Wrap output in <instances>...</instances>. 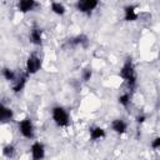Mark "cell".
I'll return each instance as SVG.
<instances>
[{"label": "cell", "instance_id": "cell-17", "mask_svg": "<svg viewBox=\"0 0 160 160\" xmlns=\"http://www.w3.org/2000/svg\"><path fill=\"white\" fill-rule=\"evenodd\" d=\"M2 154H4V156H5V158L12 159V158L15 156V154H16L15 146H14V145H11V144L5 145V146H4V149H2Z\"/></svg>", "mask_w": 160, "mask_h": 160}, {"label": "cell", "instance_id": "cell-22", "mask_svg": "<svg viewBox=\"0 0 160 160\" xmlns=\"http://www.w3.org/2000/svg\"><path fill=\"white\" fill-rule=\"evenodd\" d=\"M159 61H160V55H159Z\"/></svg>", "mask_w": 160, "mask_h": 160}, {"label": "cell", "instance_id": "cell-9", "mask_svg": "<svg viewBox=\"0 0 160 160\" xmlns=\"http://www.w3.org/2000/svg\"><path fill=\"white\" fill-rule=\"evenodd\" d=\"M111 130L115 134L121 135V134L126 132V130H128V122L124 119H120V118L119 119H114L111 121Z\"/></svg>", "mask_w": 160, "mask_h": 160}, {"label": "cell", "instance_id": "cell-4", "mask_svg": "<svg viewBox=\"0 0 160 160\" xmlns=\"http://www.w3.org/2000/svg\"><path fill=\"white\" fill-rule=\"evenodd\" d=\"M19 131L25 139H32L34 138V124L30 118H24L19 122Z\"/></svg>", "mask_w": 160, "mask_h": 160}, {"label": "cell", "instance_id": "cell-8", "mask_svg": "<svg viewBox=\"0 0 160 160\" xmlns=\"http://www.w3.org/2000/svg\"><path fill=\"white\" fill-rule=\"evenodd\" d=\"M29 76H30V75H29L26 71H25V74L18 75L16 80L12 82V91H14L15 94L22 91V89L25 88V85H26V82H28V78H29Z\"/></svg>", "mask_w": 160, "mask_h": 160}, {"label": "cell", "instance_id": "cell-18", "mask_svg": "<svg viewBox=\"0 0 160 160\" xmlns=\"http://www.w3.org/2000/svg\"><path fill=\"white\" fill-rule=\"evenodd\" d=\"M130 99H131L130 94H129V92H124V94H121V95L118 98V101H119V104L122 105L124 108H128V106L130 105Z\"/></svg>", "mask_w": 160, "mask_h": 160}, {"label": "cell", "instance_id": "cell-5", "mask_svg": "<svg viewBox=\"0 0 160 160\" xmlns=\"http://www.w3.org/2000/svg\"><path fill=\"white\" fill-rule=\"evenodd\" d=\"M99 5V0H78L75 6L76 10L82 14H90Z\"/></svg>", "mask_w": 160, "mask_h": 160}, {"label": "cell", "instance_id": "cell-14", "mask_svg": "<svg viewBox=\"0 0 160 160\" xmlns=\"http://www.w3.org/2000/svg\"><path fill=\"white\" fill-rule=\"evenodd\" d=\"M14 118V112L9 106L1 105V111H0V120L1 122H9L10 120H12Z\"/></svg>", "mask_w": 160, "mask_h": 160}, {"label": "cell", "instance_id": "cell-2", "mask_svg": "<svg viewBox=\"0 0 160 160\" xmlns=\"http://www.w3.org/2000/svg\"><path fill=\"white\" fill-rule=\"evenodd\" d=\"M51 118L59 128H66L70 124V115L68 110L60 105H56L51 109Z\"/></svg>", "mask_w": 160, "mask_h": 160}, {"label": "cell", "instance_id": "cell-7", "mask_svg": "<svg viewBox=\"0 0 160 160\" xmlns=\"http://www.w3.org/2000/svg\"><path fill=\"white\" fill-rule=\"evenodd\" d=\"M16 6L20 12L26 14V12L32 11L38 6V2H36V0H19Z\"/></svg>", "mask_w": 160, "mask_h": 160}, {"label": "cell", "instance_id": "cell-10", "mask_svg": "<svg viewBox=\"0 0 160 160\" xmlns=\"http://www.w3.org/2000/svg\"><path fill=\"white\" fill-rule=\"evenodd\" d=\"M138 8L135 5H126L124 8V20L125 21H135L138 20Z\"/></svg>", "mask_w": 160, "mask_h": 160}, {"label": "cell", "instance_id": "cell-6", "mask_svg": "<svg viewBox=\"0 0 160 160\" xmlns=\"http://www.w3.org/2000/svg\"><path fill=\"white\" fill-rule=\"evenodd\" d=\"M30 154L34 160H40L45 158V146L40 141H34L30 146Z\"/></svg>", "mask_w": 160, "mask_h": 160}, {"label": "cell", "instance_id": "cell-3", "mask_svg": "<svg viewBox=\"0 0 160 160\" xmlns=\"http://www.w3.org/2000/svg\"><path fill=\"white\" fill-rule=\"evenodd\" d=\"M41 65H42V60H41V56L38 55L36 52H31L28 59H26V62H25V71L29 74V75H35L40 69H41Z\"/></svg>", "mask_w": 160, "mask_h": 160}, {"label": "cell", "instance_id": "cell-1", "mask_svg": "<svg viewBox=\"0 0 160 160\" xmlns=\"http://www.w3.org/2000/svg\"><path fill=\"white\" fill-rule=\"evenodd\" d=\"M120 78L128 84L129 89H134L136 85V80H138V75L135 71V66L134 62L131 60V58H128L125 60V62L122 64V66L120 68V72H119Z\"/></svg>", "mask_w": 160, "mask_h": 160}, {"label": "cell", "instance_id": "cell-11", "mask_svg": "<svg viewBox=\"0 0 160 160\" xmlns=\"http://www.w3.org/2000/svg\"><path fill=\"white\" fill-rule=\"evenodd\" d=\"M29 40L32 45H41L42 44V31L40 28H32L31 31H30V35H29Z\"/></svg>", "mask_w": 160, "mask_h": 160}, {"label": "cell", "instance_id": "cell-19", "mask_svg": "<svg viewBox=\"0 0 160 160\" xmlns=\"http://www.w3.org/2000/svg\"><path fill=\"white\" fill-rule=\"evenodd\" d=\"M91 76H92V70H91L90 68H86V69L82 70V72H81V79H82L84 81H89V80L91 79Z\"/></svg>", "mask_w": 160, "mask_h": 160}, {"label": "cell", "instance_id": "cell-21", "mask_svg": "<svg viewBox=\"0 0 160 160\" xmlns=\"http://www.w3.org/2000/svg\"><path fill=\"white\" fill-rule=\"evenodd\" d=\"M145 119H146V116H145V115H139V116L136 118V121H138L139 124H141V122H144V121H145Z\"/></svg>", "mask_w": 160, "mask_h": 160}, {"label": "cell", "instance_id": "cell-20", "mask_svg": "<svg viewBox=\"0 0 160 160\" xmlns=\"http://www.w3.org/2000/svg\"><path fill=\"white\" fill-rule=\"evenodd\" d=\"M150 146H151V149H154V150H159V149H160V136L154 138V139L151 140Z\"/></svg>", "mask_w": 160, "mask_h": 160}, {"label": "cell", "instance_id": "cell-15", "mask_svg": "<svg viewBox=\"0 0 160 160\" xmlns=\"http://www.w3.org/2000/svg\"><path fill=\"white\" fill-rule=\"evenodd\" d=\"M50 10H51L55 15H59V16H62V15L66 12L65 6H64L61 2H59V1H52L51 5H50Z\"/></svg>", "mask_w": 160, "mask_h": 160}, {"label": "cell", "instance_id": "cell-16", "mask_svg": "<svg viewBox=\"0 0 160 160\" xmlns=\"http://www.w3.org/2000/svg\"><path fill=\"white\" fill-rule=\"evenodd\" d=\"M2 76L5 78V80H8V81H10V82H14V81L16 80V78H18L16 72H15L14 70L9 69V68H4V69H2Z\"/></svg>", "mask_w": 160, "mask_h": 160}, {"label": "cell", "instance_id": "cell-13", "mask_svg": "<svg viewBox=\"0 0 160 160\" xmlns=\"http://www.w3.org/2000/svg\"><path fill=\"white\" fill-rule=\"evenodd\" d=\"M88 41H89L88 36L81 34V35H76V36L69 39L68 44L71 45V46H86L88 45Z\"/></svg>", "mask_w": 160, "mask_h": 160}, {"label": "cell", "instance_id": "cell-12", "mask_svg": "<svg viewBox=\"0 0 160 160\" xmlns=\"http://www.w3.org/2000/svg\"><path fill=\"white\" fill-rule=\"evenodd\" d=\"M89 134H90V139L92 141L101 140V139H104L106 136V131L102 128H100V126H92V128H90Z\"/></svg>", "mask_w": 160, "mask_h": 160}]
</instances>
